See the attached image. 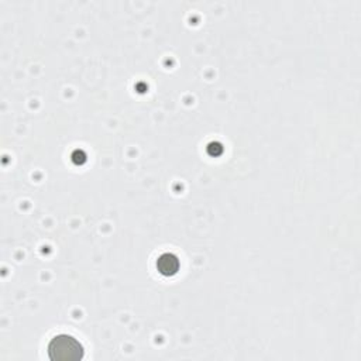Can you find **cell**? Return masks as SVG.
Returning a JSON list of instances; mask_svg holds the SVG:
<instances>
[{"instance_id": "cell-2", "label": "cell", "mask_w": 361, "mask_h": 361, "mask_svg": "<svg viewBox=\"0 0 361 361\" xmlns=\"http://www.w3.org/2000/svg\"><path fill=\"white\" fill-rule=\"evenodd\" d=\"M157 269L164 276L175 275L178 272V269H179V259H178V257L175 254H172V252L161 254L158 257V259H157Z\"/></svg>"}, {"instance_id": "cell-1", "label": "cell", "mask_w": 361, "mask_h": 361, "mask_svg": "<svg viewBox=\"0 0 361 361\" xmlns=\"http://www.w3.org/2000/svg\"><path fill=\"white\" fill-rule=\"evenodd\" d=\"M85 355L82 343L71 334H56L48 344V357L51 361H80Z\"/></svg>"}]
</instances>
